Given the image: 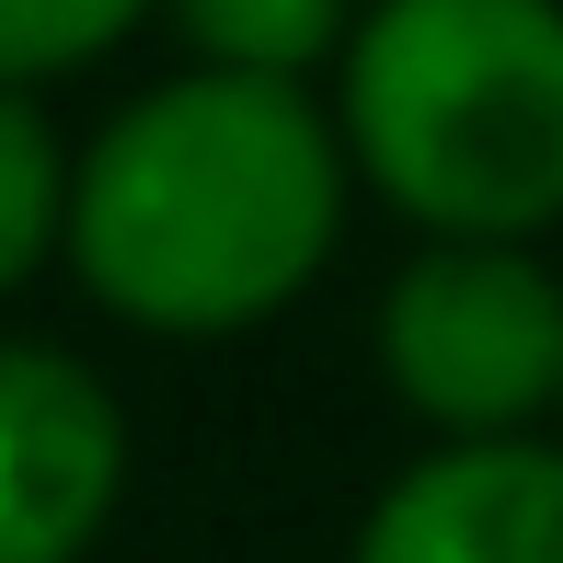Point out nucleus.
I'll list each match as a JSON object with an SVG mask.
<instances>
[{"label":"nucleus","mask_w":563,"mask_h":563,"mask_svg":"<svg viewBox=\"0 0 563 563\" xmlns=\"http://www.w3.org/2000/svg\"><path fill=\"white\" fill-rule=\"evenodd\" d=\"M196 69H242V81H311L356 46L368 0H173Z\"/></svg>","instance_id":"7"},{"label":"nucleus","mask_w":563,"mask_h":563,"mask_svg":"<svg viewBox=\"0 0 563 563\" xmlns=\"http://www.w3.org/2000/svg\"><path fill=\"white\" fill-rule=\"evenodd\" d=\"M368 345L426 449L563 426V276L541 242H415L379 288Z\"/></svg>","instance_id":"3"},{"label":"nucleus","mask_w":563,"mask_h":563,"mask_svg":"<svg viewBox=\"0 0 563 563\" xmlns=\"http://www.w3.org/2000/svg\"><path fill=\"white\" fill-rule=\"evenodd\" d=\"M126 506V402L92 356L0 334V563H92Z\"/></svg>","instance_id":"4"},{"label":"nucleus","mask_w":563,"mask_h":563,"mask_svg":"<svg viewBox=\"0 0 563 563\" xmlns=\"http://www.w3.org/2000/svg\"><path fill=\"white\" fill-rule=\"evenodd\" d=\"M334 126L356 185L426 242L563 230V0H368Z\"/></svg>","instance_id":"2"},{"label":"nucleus","mask_w":563,"mask_h":563,"mask_svg":"<svg viewBox=\"0 0 563 563\" xmlns=\"http://www.w3.org/2000/svg\"><path fill=\"white\" fill-rule=\"evenodd\" d=\"M345 126L311 81L173 69L81 139L69 276L126 334L230 345L322 288L345 242Z\"/></svg>","instance_id":"1"},{"label":"nucleus","mask_w":563,"mask_h":563,"mask_svg":"<svg viewBox=\"0 0 563 563\" xmlns=\"http://www.w3.org/2000/svg\"><path fill=\"white\" fill-rule=\"evenodd\" d=\"M150 12H173V0H0V92H46L115 58Z\"/></svg>","instance_id":"8"},{"label":"nucleus","mask_w":563,"mask_h":563,"mask_svg":"<svg viewBox=\"0 0 563 563\" xmlns=\"http://www.w3.org/2000/svg\"><path fill=\"white\" fill-rule=\"evenodd\" d=\"M345 563H563V426L483 438V449H415L368 495Z\"/></svg>","instance_id":"5"},{"label":"nucleus","mask_w":563,"mask_h":563,"mask_svg":"<svg viewBox=\"0 0 563 563\" xmlns=\"http://www.w3.org/2000/svg\"><path fill=\"white\" fill-rule=\"evenodd\" d=\"M69 185H81V150L58 139L46 92H0V299L69 265Z\"/></svg>","instance_id":"6"}]
</instances>
